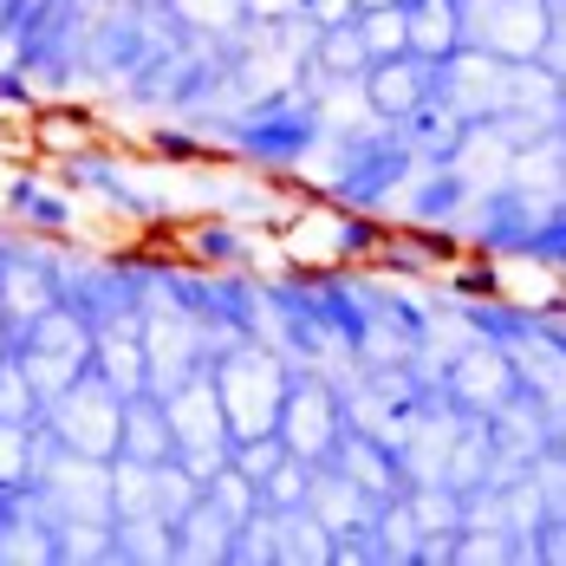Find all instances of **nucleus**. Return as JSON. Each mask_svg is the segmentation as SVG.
<instances>
[{
  "mask_svg": "<svg viewBox=\"0 0 566 566\" xmlns=\"http://www.w3.org/2000/svg\"><path fill=\"white\" fill-rule=\"evenodd\" d=\"M209 378L222 397V417L234 430V443H254V437H274L281 423L286 385H293V358L268 339H228L209 352Z\"/></svg>",
  "mask_w": 566,
  "mask_h": 566,
  "instance_id": "1",
  "label": "nucleus"
},
{
  "mask_svg": "<svg viewBox=\"0 0 566 566\" xmlns=\"http://www.w3.org/2000/svg\"><path fill=\"white\" fill-rule=\"evenodd\" d=\"M92 352H98V326L72 300H53L40 319H27L13 333V358H20L27 385L40 391V403H53L59 391H72L92 371Z\"/></svg>",
  "mask_w": 566,
  "mask_h": 566,
  "instance_id": "2",
  "label": "nucleus"
},
{
  "mask_svg": "<svg viewBox=\"0 0 566 566\" xmlns=\"http://www.w3.org/2000/svg\"><path fill=\"white\" fill-rule=\"evenodd\" d=\"M164 410H170L176 462H182L196 482H209L216 469H228V455H234V430H228V417H222V397H216L209 365L189 371L176 391H164Z\"/></svg>",
  "mask_w": 566,
  "mask_h": 566,
  "instance_id": "3",
  "label": "nucleus"
},
{
  "mask_svg": "<svg viewBox=\"0 0 566 566\" xmlns=\"http://www.w3.org/2000/svg\"><path fill=\"white\" fill-rule=\"evenodd\" d=\"M274 437H281L286 455H300V462H333L345 437V397L339 385L326 378V371H313V365H293V385H286V403H281V423H274Z\"/></svg>",
  "mask_w": 566,
  "mask_h": 566,
  "instance_id": "4",
  "label": "nucleus"
},
{
  "mask_svg": "<svg viewBox=\"0 0 566 566\" xmlns=\"http://www.w3.org/2000/svg\"><path fill=\"white\" fill-rule=\"evenodd\" d=\"M547 40H554L547 0H462V46L475 53L527 65V59H547Z\"/></svg>",
  "mask_w": 566,
  "mask_h": 566,
  "instance_id": "5",
  "label": "nucleus"
},
{
  "mask_svg": "<svg viewBox=\"0 0 566 566\" xmlns=\"http://www.w3.org/2000/svg\"><path fill=\"white\" fill-rule=\"evenodd\" d=\"M40 430L53 437L59 450L112 462L117 455V430H124V397H117L98 371H85L72 391H59L53 403L40 410Z\"/></svg>",
  "mask_w": 566,
  "mask_h": 566,
  "instance_id": "6",
  "label": "nucleus"
},
{
  "mask_svg": "<svg viewBox=\"0 0 566 566\" xmlns=\"http://www.w3.org/2000/svg\"><path fill=\"white\" fill-rule=\"evenodd\" d=\"M358 85H365V105L378 124H403V117H417L430 105V92H437V65H423L417 53H397V59H371L365 72H358Z\"/></svg>",
  "mask_w": 566,
  "mask_h": 566,
  "instance_id": "7",
  "label": "nucleus"
},
{
  "mask_svg": "<svg viewBox=\"0 0 566 566\" xmlns=\"http://www.w3.org/2000/svg\"><path fill=\"white\" fill-rule=\"evenodd\" d=\"M306 509L319 514V527L333 534V541H345V534H365L371 521H378V509L385 502H371L345 469H333V462H319L313 469V489H306Z\"/></svg>",
  "mask_w": 566,
  "mask_h": 566,
  "instance_id": "8",
  "label": "nucleus"
},
{
  "mask_svg": "<svg viewBox=\"0 0 566 566\" xmlns=\"http://www.w3.org/2000/svg\"><path fill=\"white\" fill-rule=\"evenodd\" d=\"M0 566H59V521L40 509L33 489H20L0 521Z\"/></svg>",
  "mask_w": 566,
  "mask_h": 566,
  "instance_id": "9",
  "label": "nucleus"
},
{
  "mask_svg": "<svg viewBox=\"0 0 566 566\" xmlns=\"http://www.w3.org/2000/svg\"><path fill=\"white\" fill-rule=\"evenodd\" d=\"M117 455H130V462H170V455H176L170 410H164V397H157V391L124 397V430H117Z\"/></svg>",
  "mask_w": 566,
  "mask_h": 566,
  "instance_id": "10",
  "label": "nucleus"
},
{
  "mask_svg": "<svg viewBox=\"0 0 566 566\" xmlns=\"http://www.w3.org/2000/svg\"><path fill=\"white\" fill-rule=\"evenodd\" d=\"M228 541H234V521L209 495H196V509L176 521V560L182 566H228Z\"/></svg>",
  "mask_w": 566,
  "mask_h": 566,
  "instance_id": "11",
  "label": "nucleus"
},
{
  "mask_svg": "<svg viewBox=\"0 0 566 566\" xmlns=\"http://www.w3.org/2000/svg\"><path fill=\"white\" fill-rule=\"evenodd\" d=\"M410 53L423 65H443L462 53V0H410Z\"/></svg>",
  "mask_w": 566,
  "mask_h": 566,
  "instance_id": "12",
  "label": "nucleus"
},
{
  "mask_svg": "<svg viewBox=\"0 0 566 566\" xmlns=\"http://www.w3.org/2000/svg\"><path fill=\"white\" fill-rule=\"evenodd\" d=\"M0 209H7V222H27L33 234H65V228H72V202H65V189L40 182V176H13L7 196H0Z\"/></svg>",
  "mask_w": 566,
  "mask_h": 566,
  "instance_id": "13",
  "label": "nucleus"
},
{
  "mask_svg": "<svg viewBox=\"0 0 566 566\" xmlns=\"http://www.w3.org/2000/svg\"><path fill=\"white\" fill-rule=\"evenodd\" d=\"M182 254L196 268H254V228L228 222V216H209L182 234Z\"/></svg>",
  "mask_w": 566,
  "mask_h": 566,
  "instance_id": "14",
  "label": "nucleus"
},
{
  "mask_svg": "<svg viewBox=\"0 0 566 566\" xmlns=\"http://www.w3.org/2000/svg\"><path fill=\"white\" fill-rule=\"evenodd\" d=\"M112 560L117 566H164L176 560V527L164 521V514H124V521H112Z\"/></svg>",
  "mask_w": 566,
  "mask_h": 566,
  "instance_id": "15",
  "label": "nucleus"
},
{
  "mask_svg": "<svg viewBox=\"0 0 566 566\" xmlns=\"http://www.w3.org/2000/svg\"><path fill=\"white\" fill-rule=\"evenodd\" d=\"M274 527H281V560H293V566H326L333 560V534L319 527L313 509H281Z\"/></svg>",
  "mask_w": 566,
  "mask_h": 566,
  "instance_id": "16",
  "label": "nucleus"
},
{
  "mask_svg": "<svg viewBox=\"0 0 566 566\" xmlns=\"http://www.w3.org/2000/svg\"><path fill=\"white\" fill-rule=\"evenodd\" d=\"M124 514H157V462L112 455V521Z\"/></svg>",
  "mask_w": 566,
  "mask_h": 566,
  "instance_id": "17",
  "label": "nucleus"
},
{
  "mask_svg": "<svg viewBox=\"0 0 566 566\" xmlns=\"http://www.w3.org/2000/svg\"><path fill=\"white\" fill-rule=\"evenodd\" d=\"M358 40H365V53L371 59H397V53H410V13L403 7H358Z\"/></svg>",
  "mask_w": 566,
  "mask_h": 566,
  "instance_id": "18",
  "label": "nucleus"
},
{
  "mask_svg": "<svg viewBox=\"0 0 566 566\" xmlns=\"http://www.w3.org/2000/svg\"><path fill=\"white\" fill-rule=\"evenodd\" d=\"M112 541V521H59V566H105Z\"/></svg>",
  "mask_w": 566,
  "mask_h": 566,
  "instance_id": "19",
  "label": "nucleus"
},
{
  "mask_svg": "<svg viewBox=\"0 0 566 566\" xmlns=\"http://www.w3.org/2000/svg\"><path fill=\"white\" fill-rule=\"evenodd\" d=\"M40 455V423H7L0 417V489H27Z\"/></svg>",
  "mask_w": 566,
  "mask_h": 566,
  "instance_id": "20",
  "label": "nucleus"
},
{
  "mask_svg": "<svg viewBox=\"0 0 566 566\" xmlns=\"http://www.w3.org/2000/svg\"><path fill=\"white\" fill-rule=\"evenodd\" d=\"M170 13L196 33H216V40H234L248 27V0H170Z\"/></svg>",
  "mask_w": 566,
  "mask_h": 566,
  "instance_id": "21",
  "label": "nucleus"
},
{
  "mask_svg": "<svg viewBox=\"0 0 566 566\" xmlns=\"http://www.w3.org/2000/svg\"><path fill=\"white\" fill-rule=\"evenodd\" d=\"M306 489H313V462L300 455H281L268 475H261V509H306Z\"/></svg>",
  "mask_w": 566,
  "mask_h": 566,
  "instance_id": "22",
  "label": "nucleus"
},
{
  "mask_svg": "<svg viewBox=\"0 0 566 566\" xmlns=\"http://www.w3.org/2000/svg\"><path fill=\"white\" fill-rule=\"evenodd\" d=\"M40 410H46V403L27 385L20 358H7V365H0V417H7V423H40Z\"/></svg>",
  "mask_w": 566,
  "mask_h": 566,
  "instance_id": "23",
  "label": "nucleus"
},
{
  "mask_svg": "<svg viewBox=\"0 0 566 566\" xmlns=\"http://www.w3.org/2000/svg\"><path fill=\"white\" fill-rule=\"evenodd\" d=\"M144 150H150V157H164V164H216V144H209V137H189V130H170V124H164V130H150V137H144Z\"/></svg>",
  "mask_w": 566,
  "mask_h": 566,
  "instance_id": "24",
  "label": "nucleus"
},
{
  "mask_svg": "<svg viewBox=\"0 0 566 566\" xmlns=\"http://www.w3.org/2000/svg\"><path fill=\"white\" fill-rule=\"evenodd\" d=\"M281 455H286V450H281V437H254V443H234V455H228V462H234V469H241V475L261 489V475H268Z\"/></svg>",
  "mask_w": 566,
  "mask_h": 566,
  "instance_id": "25",
  "label": "nucleus"
},
{
  "mask_svg": "<svg viewBox=\"0 0 566 566\" xmlns=\"http://www.w3.org/2000/svg\"><path fill=\"white\" fill-rule=\"evenodd\" d=\"M300 13H306L313 33H319V27H345V20H358V0H300Z\"/></svg>",
  "mask_w": 566,
  "mask_h": 566,
  "instance_id": "26",
  "label": "nucleus"
},
{
  "mask_svg": "<svg viewBox=\"0 0 566 566\" xmlns=\"http://www.w3.org/2000/svg\"><path fill=\"white\" fill-rule=\"evenodd\" d=\"M0 105L33 112V85H27V72H0Z\"/></svg>",
  "mask_w": 566,
  "mask_h": 566,
  "instance_id": "27",
  "label": "nucleus"
},
{
  "mask_svg": "<svg viewBox=\"0 0 566 566\" xmlns=\"http://www.w3.org/2000/svg\"><path fill=\"white\" fill-rule=\"evenodd\" d=\"M13 495H20V489H0V521H7V509H13Z\"/></svg>",
  "mask_w": 566,
  "mask_h": 566,
  "instance_id": "28",
  "label": "nucleus"
},
{
  "mask_svg": "<svg viewBox=\"0 0 566 566\" xmlns=\"http://www.w3.org/2000/svg\"><path fill=\"white\" fill-rule=\"evenodd\" d=\"M358 7H385V0H358ZM391 7H410V0H391Z\"/></svg>",
  "mask_w": 566,
  "mask_h": 566,
  "instance_id": "29",
  "label": "nucleus"
}]
</instances>
